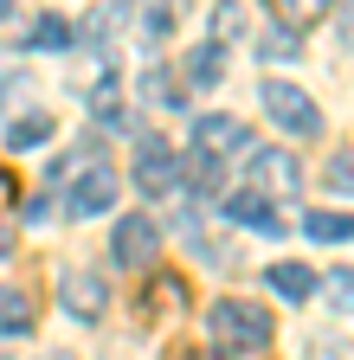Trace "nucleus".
Segmentation results:
<instances>
[{
    "mask_svg": "<svg viewBox=\"0 0 354 360\" xmlns=\"http://www.w3.org/2000/svg\"><path fill=\"white\" fill-rule=\"evenodd\" d=\"M206 335L226 354H258L264 341H271V315L251 309V302H239V296H226V302L206 309Z\"/></svg>",
    "mask_w": 354,
    "mask_h": 360,
    "instance_id": "obj_1",
    "label": "nucleus"
},
{
    "mask_svg": "<svg viewBox=\"0 0 354 360\" xmlns=\"http://www.w3.org/2000/svg\"><path fill=\"white\" fill-rule=\"evenodd\" d=\"M258 103H264V116H271L277 129H290V135H316L322 129V110L309 103V90H296L284 77H264L258 84Z\"/></svg>",
    "mask_w": 354,
    "mask_h": 360,
    "instance_id": "obj_2",
    "label": "nucleus"
},
{
    "mask_svg": "<svg viewBox=\"0 0 354 360\" xmlns=\"http://www.w3.org/2000/svg\"><path fill=\"white\" fill-rule=\"evenodd\" d=\"M155 251H161V225H155L148 212H122L116 232H110V264H122V270H148Z\"/></svg>",
    "mask_w": 354,
    "mask_h": 360,
    "instance_id": "obj_3",
    "label": "nucleus"
},
{
    "mask_svg": "<svg viewBox=\"0 0 354 360\" xmlns=\"http://www.w3.org/2000/svg\"><path fill=\"white\" fill-rule=\"evenodd\" d=\"M58 302H65V315H77V322H103V309H110V283H103V270H91V264H65V277H58Z\"/></svg>",
    "mask_w": 354,
    "mask_h": 360,
    "instance_id": "obj_4",
    "label": "nucleus"
},
{
    "mask_svg": "<svg viewBox=\"0 0 354 360\" xmlns=\"http://www.w3.org/2000/svg\"><path fill=\"white\" fill-rule=\"evenodd\" d=\"M110 206H116V167H110V161H91V167L77 174L65 212H71V219H103Z\"/></svg>",
    "mask_w": 354,
    "mask_h": 360,
    "instance_id": "obj_5",
    "label": "nucleus"
},
{
    "mask_svg": "<svg viewBox=\"0 0 354 360\" xmlns=\"http://www.w3.org/2000/svg\"><path fill=\"white\" fill-rule=\"evenodd\" d=\"M303 187V167H296V155L290 148H258L251 155V193H264V200H271V193H296Z\"/></svg>",
    "mask_w": 354,
    "mask_h": 360,
    "instance_id": "obj_6",
    "label": "nucleus"
},
{
    "mask_svg": "<svg viewBox=\"0 0 354 360\" xmlns=\"http://www.w3.org/2000/svg\"><path fill=\"white\" fill-rule=\"evenodd\" d=\"M245 142H251V122L245 116H200L194 122V155H206V161H226Z\"/></svg>",
    "mask_w": 354,
    "mask_h": 360,
    "instance_id": "obj_7",
    "label": "nucleus"
},
{
    "mask_svg": "<svg viewBox=\"0 0 354 360\" xmlns=\"http://www.w3.org/2000/svg\"><path fill=\"white\" fill-rule=\"evenodd\" d=\"M136 187H142L148 200L181 187V155H174V148L161 142V135H155V142H142V161H136Z\"/></svg>",
    "mask_w": 354,
    "mask_h": 360,
    "instance_id": "obj_8",
    "label": "nucleus"
},
{
    "mask_svg": "<svg viewBox=\"0 0 354 360\" xmlns=\"http://www.w3.org/2000/svg\"><path fill=\"white\" fill-rule=\"evenodd\" d=\"M226 219H232V225H251V232H264V238H277V232H284V219H277V206L264 200V193H251V187L226 200Z\"/></svg>",
    "mask_w": 354,
    "mask_h": 360,
    "instance_id": "obj_9",
    "label": "nucleus"
},
{
    "mask_svg": "<svg viewBox=\"0 0 354 360\" xmlns=\"http://www.w3.org/2000/svg\"><path fill=\"white\" fill-rule=\"evenodd\" d=\"M264 283H271L277 296H290V302H309V296H316V270H309V264H271Z\"/></svg>",
    "mask_w": 354,
    "mask_h": 360,
    "instance_id": "obj_10",
    "label": "nucleus"
},
{
    "mask_svg": "<svg viewBox=\"0 0 354 360\" xmlns=\"http://www.w3.org/2000/svg\"><path fill=\"white\" fill-rule=\"evenodd\" d=\"M219 77H226V52H219L213 39L194 45V52H187V84H194V90H213Z\"/></svg>",
    "mask_w": 354,
    "mask_h": 360,
    "instance_id": "obj_11",
    "label": "nucleus"
},
{
    "mask_svg": "<svg viewBox=\"0 0 354 360\" xmlns=\"http://www.w3.org/2000/svg\"><path fill=\"white\" fill-rule=\"evenodd\" d=\"M303 232L316 245H348L354 238V219L348 212H303Z\"/></svg>",
    "mask_w": 354,
    "mask_h": 360,
    "instance_id": "obj_12",
    "label": "nucleus"
},
{
    "mask_svg": "<svg viewBox=\"0 0 354 360\" xmlns=\"http://www.w3.org/2000/svg\"><path fill=\"white\" fill-rule=\"evenodd\" d=\"M296 52H303V32H290V26H277V20L258 32V58H277V65H284V58H296Z\"/></svg>",
    "mask_w": 354,
    "mask_h": 360,
    "instance_id": "obj_13",
    "label": "nucleus"
},
{
    "mask_svg": "<svg viewBox=\"0 0 354 360\" xmlns=\"http://www.w3.org/2000/svg\"><path fill=\"white\" fill-rule=\"evenodd\" d=\"M32 328V302L26 290H0V335H26Z\"/></svg>",
    "mask_w": 354,
    "mask_h": 360,
    "instance_id": "obj_14",
    "label": "nucleus"
},
{
    "mask_svg": "<svg viewBox=\"0 0 354 360\" xmlns=\"http://www.w3.org/2000/svg\"><path fill=\"white\" fill-rule=\"evenodd\" d=\"M52 135V110H39V116H20L13 129H7V148H39Z\"/></svg>",
    "mask_w": 354,
    "mask_h": 360,
    "instance_id": "obj_15",
    "label": "nucleus"
},
{
    "mask_svg": "<svg viewBox=\"0 0 354 360\" xmlns=\"http://www.w3.org/2000/svg\"><path fill=\"white\" fill-rule=\"evenodd\" d=\"M26 45H32V52H58V45H71V26L65 20H32V32H26Z\"/></svg>",
    "mask_w": 354,
    "mask_h": 360,
    "instance_id": "obj_16",
    "label": "nucleus"
},
{
    "mask_svg": "<svg viewBox=\"0 0 354 360\" xmlns=\"http://www.w3.org/2000/svg\"><path fill=\"white\" fill-rule=\"evenodd\" d=\"M322 180L335 193H354V148H341V155H329V167H322Z\"/></svg>",
    "mask_w": 354,
    "mask_h": 360,
    "instance_id": "obj_17",
    "label": "nucleus"
},
{
    "mask_svg": "<svg viewBox=\"0 0 354 360\" xmlns=\"http://www.w3.org/2000/svg\"><path fill=\"white\" fill-rule=\"evenodd\" d=\"M316 290H329V302H335L341 315H354V270H335V277L316 283Z\"/></svg>",
    "mask_w": 354,
    "mask_h": 360,
    "instance_id": "obj_18",
    "label": "nucleus"
},
{
    "mask_svg": "<svg viewBox=\"0 0 354 360\" xmlns=\"http://www.w3.org/2000/svg\"><path fill=\"white\" fill-rule=\"evenodd\" d=\"M142 90H148V103H174V110H181V90L167 84V71H148V77H142Z\"/></svg>",
    "mask_w": 354,
    "mask_h": 360,
    "instance_id": "obj_19",
    "label": "nucleus"
},
{
    "mask_svg": "<svg viewBox=\"0 0 354 360\" xmlns=\"http://www.w3.org/2000/svg\"><path fill=\"white\" fill-rule=\"evenodd\" d=\"M213 32H219V39L245 32V7H219V13H213ZM219 39H213V45H219Z\"/></svg>",
    "mask_w": 354,
    "mask_h": 360,
    "instance_id": "obj_20",
    "label": "nucleus"
},
{
    "mask_svg": "<svg viewBox=\"0 0 354 360\" xmlns=\"http://www.w3.org/2000/svg\"><path fill=\"white\" fill-rule=\"evenodd\" d=\"M116 26H122V13H116V7H97L91 20H84V32H91V39H110Z\"/></svg>",
    "mask_w": 354,
    "mask_h": 360,
    "instance_id": "obj_21",
    "label": "nucleus"
},
{
    "mask_svg": "<svg viewBox=\"0 0 354 360\" xmlns=\"http://www.w3.org/2000/svg\"><path fill=\"white\" fill-rule=\"evenodd\" d=\"M167 26H174V13H167V7H161V13H142V32H148V39H161Z\"/></svg>",
    "mask_w": 354,
    "mask_h": 360,
    "instance_id": "obj_22",
    "label": "nucleus"
},
{
    "mask_svg": "<svg viewBox=\"0 0 354 360\" xmlns=\"http://www.w3.org/2000/svg\"><path fill=\"white\" fill-rule=\"evenodd\" d=\"M341 39H348V52H354V13H341Z\"/></svg>",
    "mask_w": 354,
    "mask_h": 360,
    "instance_id": "obj_23",
    "label": "nucleus"
},
{
    "mask_svg": "<svg viewBox=\"0 0 354 360\" xmlns=\"http://www.w3.org/2000/svg\"><path fill=\"white\" fill-rule=\"evenodd\" d=\"M13 251V232H7V225H0V257H7Z\"/></svg>",
    "mask_w": 354,
    "mask_h": 360,
    "instance_id": "obj_24",
    "label": "nucleus"
},
{
    "mask_svg": "<svg viewBox=\"0 0 354 360\" xmlns=\"http://www.w3.org/2000/svg\"><path fill=\"white\" fill-rule=\"evenodd\" d=\"M7 193H13V180H7V167H0V200H7Z\"/></svg>",
    "mask_w": 354,
    "mask_h": 360,
    "instance_id": "obj_25",
    "label": "nucleus"
},
{
    "mask_svg": "<svg viewBox=\"0 0 354 360\" xmlns=\"http://www.w3.org/2000/svg\"><path fill=\"white\" fill-rule=\"evenodd\" d=\"M7 20H13V0H0V26H7Z\"/></svg>",
    "mask_w": 354,
    "mask_h": 360,
    "instance_id": "obj_26",
    "label": "nucleus"
},
{
    "mask_svg": "<svg viewBox=\"0 0 354 360\" xmlns=\"http://www.w3.org/2000/svg\"><path fill=\"white\" fill-rule=\"evenodd\" d=\"M46 360H71V354H46Z\"/></svg>",
    "mask_w": 354,
    "mask_h": 360,
    "instance_id": "obj_27",
    "label": "nucleus"
}]
</instances>
